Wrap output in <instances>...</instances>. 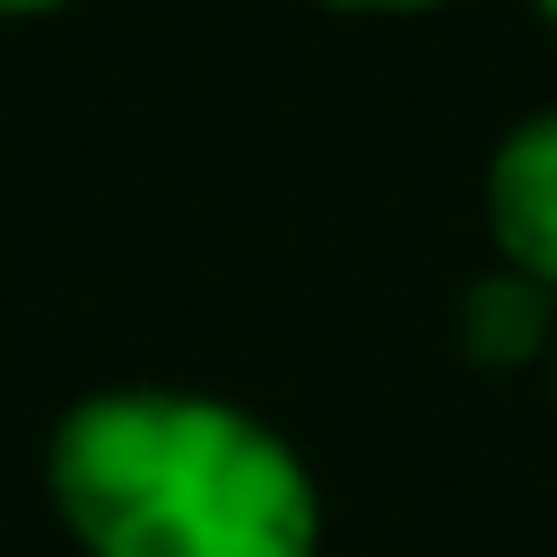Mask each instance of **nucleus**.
<instances>
[{"instance_id":"obj_2","label":"nucleus","mask_w":557,"mask_h":557,"mask_svg":"<svg viewBox=\"0 0 557 557\" xmlns=\"http://www.w3.org/2000/svg\"><path fill=\"white\" fill-rule=\"evenodd\" d=\"M487 226L505 244V270L540 278L557 296V113H531L496 165H487Z\"/></svg>"},{"instance_id":"obj_4","label":"nucleus","mask_w":557,"mask_h":557,"mask_svg":"<svg viewBox=\"0 0 557 557\" xmlns=\"http://www.w3.org/2000/svg\"><path fill=\"white\" fill-rule=\"evenodd\" d=\"M331 9H435V0H331Z\"/></svg>"},{"instance_id":"obj_5","label":"nucleus","mask_w":557,"mask_h":557,"mask_svg":"<svg viewBox=\"0 0 557 557\" xmlns=\"http://www.w3.org/2000/svg\"><path fill=\"white\" fill-rule=\"evenodd\" d=\"M26 9H61V0H0V17H26Z\"/></svg>"},{"instance_id":"obj_1","label":"nucleus","mask_w":557,"mask_h":557,"mask_svg":"<svg viewBox=\"0 0 557 557\" xmlns=\"http://www.w3.org/2000/svg\"><path fill=\"white\" fill-rule=\"evenodd\" d=\"M52 505L87 557H313L296 453L191 392H104L52 435Z\"/></svg>"},{"instance_id":"obj_6","label":"nucleus","mask_w":557,"mask_h":557,"mask_svg":"<svg viewBox=\"0 0 557 557\" xmlns=\"http://www.w3.org/2000/svg\"><path fill=\"white\" fill-rule=\"evenodd\" d=\"M540 9H548V17H557V0H540Z\"/></svg>"},{"instance_id":"obj_3","label":"nucleus","mask_w":557,"mask_h":557,"mask_svg":"<svg viewBox=\"0 0 557 557\" xmlns=\"http://www.w3.org/2000/svg\"><path fill=\"white\" fill-rule=\"evenodd\" d=\"M461 339H470V357H487V366H522V357L548 339V287L522 278V270L479 278V287L461 296Z\"/></svg>"}]
</instances>
